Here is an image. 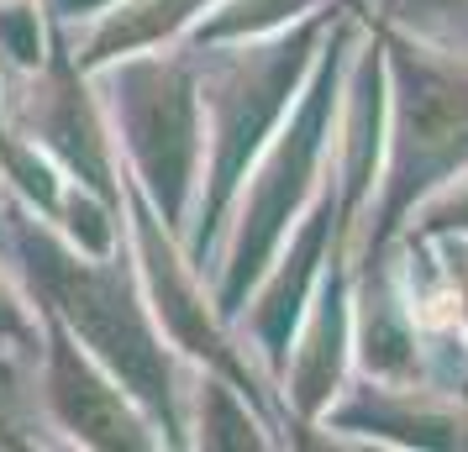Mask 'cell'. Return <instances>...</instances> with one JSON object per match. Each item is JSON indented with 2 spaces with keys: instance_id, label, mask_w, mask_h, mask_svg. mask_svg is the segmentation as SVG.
Returning a JSON list of instances; mask_svg holds the SVG:
<instances>
[{
  "instance_id": "7a4b0ae2",
  "label": "cell",
  "mask_w": 468,
  "mask_h": 452,
  "mask_svg": "<svg viewBox=\"0 0 468 452\" xmlns=\"http://www.w3.org/2000/svg\"><path fill=\"white\" fill-rule=\"evenodd\" d=\"M5 337H27V316H22V305L5 295V284H0V342Z\"/></svg>"
},
{
  "instance_id": "277c9868",
  "label": "cell",
  "mask_w": 468,
  "mask_h": 452,
  "mask_svg": "<svg viewBox=\"0 0 468 452\" xmlns=\"http://www.w3.org/2000/svg\"><path fill=\"white\" fill-rule=\"evenodd\" d=\"M5 169L11 173H27V163H22V152H5ZM27 190H37L48 200V184H43V173H37V179H27Z\"/></svg>"
},
{
  "instance_id": "6da1fadb",
  "label": "cell",
  "mask_w": 468,
  "mask_h": 452,
  "mask_svg": "<svg viewBox=\"0 0 468 452\" xmlns=\"http://www.w3.org/2000/svg\"><path fill=\"white\" fill-rule=\"evenodd\" d=\"M0 37H5V47H11L16 58H32V16H27V5L0 11Z\"/></svg>"
},
{
  "instance_id": "3957f363",
  "label": "cell",
  "mask_w": 468,
  "mask_h": 452,
  "mask_svg": "<svg viewBox=\"0 0 468 452\" xmlns=\"http://www.w3.org/2000/svg\"><path fill=\"white\" fill-rule=\"evenodd\" d=\"M426 321H431V326L458 321V295H437V300H431V310H426Z\"/></svg>"
}]
</instances>
